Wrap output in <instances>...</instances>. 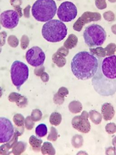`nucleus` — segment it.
Instances as JSON below:
<instances>
[{
  "mask_svg": "<svg viewBox=\"0 0 116 155\" xmlns=\"http://www.w3.org/2000/svg\"><path fill=\"white\" fill-rule=\"evenodd\" d=\"M102 59L91 52H78L71 63L72 72L79 80L84 81L92 78L98 69Z\"/></svg>",
  "mask_w": 116,
  "mask_h": 155,
  "instance_id": "obj_1",
  "label": "nucleus"
},
{
  "mask_svg": "<svg viewBox=\"0 0 116 155\" xmlns=\"http://www.w3.org/2000/svg\"><path fill=\"white\" fill-rule=\"evenodd\" d=\"M67 30L66 25L61 21L52 19L43 26L42 35L49 42H60L67 36Z\"/></svg>",
  "mask_w": 116,
  "mask_h": 155,
  "instance_id": "obj_2",
  "label": "nucleus"
},
{
  "mask_svg": "<svg viewBox=\"0 0 116 155\" xmlns=\"http://www.w3.org/2000/svg\"><path fill=\"white\" fill-rule=\"evenodd\" d=\"M57 8L54 0H37L31 9L32 16L37 21L47 22L53 18Z\"/></svg>",
  "mask_w": 116,
  "mask_h": 155,
  "instance_id": "obj_3",
  "label": "nucleus"
},
{
  "mask_svg": "<svg viewBox=\"0 0 116 155\" xmlns=\"http://www.w3.org/2000/svg\"><path fill=\"white\" fill-rule=\"evenodd\" d=\"M97 72L92 79V87L97 93L103 97H109L114 95L116 92V79L107 78L102 74L101 70V63Z\"/></svg>",
  "mask_w": 116,
  "mask_h": 155,
  "instance_id": "obj_4",
  "label": "nucleus"
},
{
  "mask_svg": "<svg viewBox=\"0 0 116 155\" xmlns=\"http://www.w3.org/2000/svg\"><path fill=\"white\" fill-rule=\"evenodd\" d=\"M85 43L90 48L102 46L107 37L104 29L98 24H92L86 27L83 33Z\"/></svg>",
  "mask_w": 116,
  "mask_h": 155,
  "instance_id": "obj_5",
  "label": "nucleus"
},
{
  "mask_svg": "<svg viewBox=\"0 0 116 155\" xmlns=\"http://www.w3.org/2000/svg\"><path fill=\"white\" fill-rule=\"evenodd\" d=\"M11 76L13 84L18 91H20L21 86L29 77L28 67L23 62L15 61L11 67Z\"/></svg>",
  "mask_w": 116,
  "mask_h": 155,
  "instance_id": "obj_6",
  "label": "nucleus"
},
{
  "mask_svg": "<svg viewBox=\"0 0 116 155\" xmlns=\"http://www.w3.org/2000/svg\"><path fill=\"white\" fill-rule=\"evenodd\" d=\"M78 14L77 7L72 2H64L59 6L57 15L63 22H70L74 20Z\"/></svg>",
  "mask_w": 116,
  "mask_h": 155,
  "instance_id": "obj_7",
  "label": "nucleus"
},
{
  "mask_svg": "<svg viewBox=\"0 0 116 155\" xmlns=\"http://www.w3.org/2000/svg\"><path fill=\"white\" fill-rule=\"evenodd\" d=\"M25 58L30 65L36 68L43 65L45 61V55L41 48L34 46L27 51Z\"/></svg>",
  "mask_w": 116,
  "mask_h": 155,
  "instance_id": "obj_8",
  "label": "nucleus"
},
{
  "mask_svg": "<svg viewBox=\"0 0 116 155\" xmlns=\"http://www.w3.org/2000/svg\"><path fill=\"white\" fill-rule=\"evenodd\" d=\"M101 70L107 78L116 79V56L111 55L102 59Z\"/></svg>",
  "mask_w": 116,
  "mask_h": 155,
  "instance_id": "obj_9",
  "label": "nucleus"
},
{
  "mask_svg": "<svg viewBox=\"0 0 116 155\" xmlns=\"http://www.w3.org/2000/svg\"><path fill=\"white\" fill-rule=\"evenodd\" d=\"M89 113L84 110L81 115L74 117L72 120V127L82 133H88L91 130L89 120Z\"/></svg>",
  "mask_w": 116,
  "mask_h": 155,
  "instance_id": "obj_10",
  "label": "nucleus"
},
{
  "mask_svg": "<svg viewBox=\"0 0 116 155\" xmlns=\"http://www.w3.org/2000/svg\"><path fill=\"white\" fill-rule=\"evenodd\" d=\"M19 18V15L15 11H5L0 15V23L5 28L11 29L17 26Z\"/></svg>",
  "mask_w": 116,
  "mask_h": 155,
  "instance_id": "obj_11",
  "label": "nucleus"
},
{
  "mask_svg": "<svg viewBox=\"0 0 116 155\" xmlns=\"http://www.w3.org/2000/svg\"><path fill=\"white\" fill-rule=\"evenodd\" d=\"M14 134V128L11 122L5 117H0V143L8 142Z\"/></svg>",
  "mask_w": 116,
  "mask_h": 155,
  "instance_id": "obj_12",
  "label": "nucleus"
},
{
  "mask_svg": "<svg viewBox=\"0 0 116 155\" xmlns=\"http://www.w3.org/2000/svg\"><path fill=\"white\" fill-rule=\"evenodd\" d=\"M101 113L103 119L106 121H108L111 120L114 117L115 110L111 104L105 103L102 106Z\"/></svg>",
  "mask_w": 116,
  "mask_h": 155,
  "instance_id": "obj_13",
  "label": "nucleus"
},
{
  "mask_svg": "<svg viewBox=\"0 0 116 155\" xmlns=\"http://www.w3.org/2000/svg\"><path fill=\"white\" fill-rule=\"evenodd\" d=\"M29 143L34 151L35 152H39L41 150L42 143V140L40 139L33 135L29 139Z\"/></svg>",
  "mask_w": 116,
  "mask_h": 155,
  "instance_id": "obj_14",
  "label": "nucleus"
},
{
  "mask_svg": "<svg viewBox=\"0 0 116 155\" xmlns=\"http://www.w3.org/2000/svg\"><path fill=\"white\" fill-rule=\"evenodd\" d=\"M41 151L43 155H53L55 154V150L52 144L49 142H44L41 146Z\"/></svg>",
  "mask_w": 116,
  "mask_h": 155,
  "instance_id": "obj_15",
  "label": "nucleus"
},
{
  "mask_svg": "<svg viewBox=\"0 0 116 155\" xmlns=\"http://www.w3.org/2000/svg\"><path fill=\"white\" fill-rule=\"evenodd\" d=\"M89 117L92 123L96 125L100 124L102 120V114L96 110H91L89 112Z\"/></svg>",
  "mask_w": 116,
  "mask_h": 155,
  "instance_id": "obj_16",
  "label": "nucleus"
},
{
  "mask_svg": "<svg viewBox=\"0 0 116 155\" xmlns=\"http://www.w3.org/2000/svg\"><path fill=\"white\" fill-rule=\"evenodd\" d=\"M26 144L22 141H19L15 143L12 149V152L14 155H20L26 150Z\"/></svg>",
  "mask_w": 116,
  "mask_h": 155,
  "instance_id": "obj_17",
  "label": "nucleus"
},
{
  "mask_svg": "<svg viewBox=\"0 0 116 155\" xmlns=\"http://www.w3.org/2000/svg\"><path fill=\"white\" fill-rule=\"evenodd\" d=\"M69 109L71 112L76 114L81 111L82 110V106L79 101H71L69 104Z\"/></svg>",
  "mask_w": 116,
  "mask_h": 155,
  "instance_id": "obj_18",
  "label": "nucleus"
},
{
  "mask_svg": "<svg viewBox=\"0 0 116 155\" xmlns=\"http://www.w3.org/2000/svg\"><path fill=\"white\" fill-rule=\"evenodd\" d=\"M62 116L59 112H53L50 117V122L51 125L58 126L61 122Z\"/></svg>",
  "mask_w": 116,
  "mask_h": 155,
  "instance_id": "obj_19",
  "label": "nucleus"
},
{
  "mask_svg": "<svg viewBox=\"0 0 116 155\" xmlns=\"http://www.w3.org/2000/svg\"><path fill=\"white\" fill-rule=\"evenodd\" d=\"M52 60L53 63L59 68H62L66 63V60L64 57L60 56L57 53L53 54L52 56Z\"/></svg>",
  "mask_w": 116,
  "mask_h": 155,
  "instance_id": "obj_20",
  "label": "nucleus"
},
{
  "mask_svg": "<svg viewBox=\"0 0 116 155\" xmlns=\"http://www.w3.org/2000/svg\"><path fill=\"white\" fill-rule=\"evenodd\" d=\"M35 134L39 137H45L48 132L47 126L44 124H40L35 128Z\"/></svg>",
  "mask_w": 116,
  "mask_h": 155,
  "instance_id": "obj_21",
  "label": "nucleus"
},
{
  "mask_svg": "<svg viewBox=\"0 0 116 155\" xmlns=\"http://www.w3.org/2000/svg\"><path fill=\"white\" fill-rule=\"evenodd\" d=\"M72 146L75 148H79L83 145V139L82 136L79 135H75L72 137L71 140Z\"/></svg>",
  "mask_w": 116,
  "mask_h": 155,
  "instance_id": "obj_22",
  "label": "nucleus"
},
{
  "mask_svg": "<svg viewBox=\"0 0 116 155\" xmlns=\"http://www.w3.org/2000/svg\"><path fill=\"white\" fill-rule=\"evenodd\" d=\"M14 122L15 126L19 127H23L24 124V117L21 114H16L13 117Z\"/></svg>",
  "mask_w": 116,
  "mask_h": 155,
  "instance_id": "obj_23",
  "label": "nucleus"
},
{
  "mask_svg": "<svg viewBox=\"0 0 116 155\" xmlns=\"http://www.w3.org/2000/svg\"><path fill=\"white\" fill-rule=\"evenodd\" d=\"M7 42L10 47L15 48L19 45V40L14 35H10L7 39Z\"/></svg>",
  "mask_w": 116,
  "mask_h": 155,
  "instance_id": "obj_24",
  "label": "nucleus"
},
{
  "mask_svg": "<svg viewBox=\"0 0 116 155\" xmlns=\"http://www.w3.org/2000/svg\"><path fill=\"white\" fill-rule=\"evenodd\" d=\"M58 137V133L57 130L53 127H51L50 133H49L47 137V139L50 141H55L57 140Z\"/></svg>",
  "mask_w": 116,
  "mask_h": 155,
  "instance_id": "obj_25",
  "label": "nucleus"
},
{
  "mask_svg": "<svg viewBox=\"0 0 116 155\" xmlns=\"http://www.w3.org/2000/svg\"><path fill=\"white\" fill-rule=\"evenodd\" d=\"M42 117L41 111L39 109H34L33 110L31 115V118L34 121H39L40 120Z\"/></svg>",
  "mask_w": 116,
  "mask_h": 155,
  "instance_id": "obj_26",
  "label": "nucleus"
},
{
  "mask_svg": "<svg viewBox=\"0 0 116 155\" xmlns=\"http://www.w3.org/2000/svg\"><path fill=\"white\" fill-rule=\"evenodd\" d=\"M15 103L19 107L23 108L27 106L28 104V100L26 97L21 95L20 98Z\"/></svg>",
  "mask_w": 116,
  "mask_h": 155,
  "instance_id": "obj_27",
  "label": "nucleus"
},
{
  "mask_svg": "<svg viewBox=\"0 0 116 155\" xmlns=\"http://www.w3.org/2000/svg\"><path fill=\"white\" fill-rule=\"evenodd\" d=\"M30 43L29 38L25 35H23L21 39V47L23 50H25L28 48Z\"/></svg>",
  "mask_w": 116,
  "mask_h": 155,
  "instance_id": "obj_28",
  "label": "nucleus"
},
{
  "mask_svg": "<svg viewBox=\"0 0 116 155\" xmlns=\"http://www.w3.org/2000/svg\"><path fill=\"white\" fill-rule=\"evenodd\" d=\"M105 130L109 134H113L116 132V125L114 123H109L105 127Z\"/></svg>",
  "mask_w": 116,
  "mask_h": 155,
  "instance_id": "obj_29",
  "label": "nucleus"
},
{
  "mask_svg": "<svg viewBox=\"0 0 116 155\" xmlns=\"http://www.w3.org/2000/svg\"><path fill=\"white\" fill-rule=\"evenodd\" d=\"M34 121L32 120L31 117H27L24 120L25 128L28 130H31L34 127Z\"/></svg>",
  "mask_w": 116,
  "mask_h": 155,
  "instance_id": "obj_30",
  "label": "nucleus"
},
{
  "mask_svg": "<svg viewBox=\"0 0 116 155\" xmlns=\"http://www.w3.org/2000/svg\"><path fill=\"white\" fill-rule=\"evenodd\" d=\"M21 95L16 92H12L9 95L8 100L11 102H16L21 97Z\"/></svg>",
  "mask_w": 116,
  "mask_h": 155,
  "instance_id": "obj_31",
  "label": "nucleus"
},
{
  "mask_svg": "<svg viewBox=\"0 0 116 155\" xmlns=\"http://www.w3.org/2000/svg\"><path fill=\"white\" fill-rule=\"evenodd\" d=\"M72 35H71L68 39L64 43V47L67 49H72L76 45L74 42H72Z\"/></svg>",
  "mask_w": 116,
  "mask_h": 155,
  "instance_id": "obj_32",
  "label": "nucleus"
},
{
  "mask_svg": "<svg viewBox=\"0 0 116 155\" xmlns=\"http://www.w3.org/2000/svg\"><path fill=\"white\" fill-rule=\"evenodd\" d=\"M53 102L57 105H62L64 101V98L63 97L59 95L58 93H56L54 95L53 98Z\"/></svg>",
  "mask_w": 116,
  "mask_h": 155,
  "instance_id": "obj_33",
  "label": "nucleus"
},
{
  "mask_svg": "<svg viewBox=\"0 0 116 155\" xmlns=\"http://www.w3.org/2000/svg\"><path fill=\"white\" fill-rule=\"evenodd\" d=\"M10 149L8 147L6 143L0 147V155H9L11 152L10 151Z\"/></svg>",
  "mask_w": 116,
  "mask_h": 155,
  "instance_id": "obj_34",
  "label": "nucleus"
},
{
  "mask_svg": "<svg viewBox=\"0 0 116 155\" xmlns=\"http://www.w3.org/2000/svg\"><path fill=\"white\" fill-rule=\"evenodd\" d=\"M6 37L7 33L5 31L0 32V47H3L5 44Z\"/></svg>",
  "mask_w": 116,
  "mask_h": 155,
  "instance_id": "obj_35",
  "label": "nucleus"
},
{
  "mask_svg": "<svg viewBox=\"0 0 116 155\" xmlns=\"http://www.w3.org/2000/svg\"><path fill=\"white\" fill-rule=\"evenodd\" d=\"M57 93L63 97H65L69 94V91L64 87H61L59 89Z\"/></svg>",
  "mask_w": 116,
  "mask_h": 155,
  "instance_id": "obj_36",
  "label": "nucleus"
},
{
  "mask_svg": "<svg viewBox=\"0 0 116 155\" xmlns=\"http://www.w3.org/2000/svg\"><path fill=\"white\" fill-rule=\"evenodd\" d=\"M57 54L60 55V56H62V57H66L68 55V53H69V51L68 50L66 49V48H63V47H62V48H60L58 51L56 52Z\"/></svg>",
  "mask_w": 116,
  "mask_h": 155,
  "instance_id": "obj_37",
  "label": "nucleus"
},
{
  "mask_svg": "<svg viewBox=\"0 0 116 155\" xmlns=\"http://www.w3.org/2000/svg\"><path fill=\"white\" fill-rule=\"evenodd\" d=\"M45 70L44 67L43 65L36 67L34 71V73L35 75L37 76H40L41 74L44 72Z\"/></svg>",
  "mask_w": 116,
  "mask_h": 155,
  "instance_id": "obj_38",
  "label": "nucleus"
},
{
  "mask_svg": "<svg viewBox=\"0 0 116 155\" xmlns=\"http://www.w3.org/2000/svg\"><path fill=\"white\" fill-rule=\"evenodd\" d=\"M106 155H116V148L110 147L106 149Z\"/></svg>",
  "mask_w": 116,
  "mask_h": 155,
  "instance_id": "obj_39",
  "label": "nucleus"
},
{
  "mask_svg": "<svg viewBox=\"0 0 116 155\" xmlns=\"http://www.w3.org/2000/svg\"><path fill=\"white\" fill-rule=\"evenodd\" d=\"M31 7L30 5H28L27 7L24 8L23 10V15L24 18H29L30 16V9Z\"/></svg>",
  "mask_w": 116,
  "mask_h": 155,
  "instance_id": "obj_40",
  "label": "nucleus"
},
{
  "mask_svg": "<svg viewBox=\"0 0 116 155\" xmlns=\"http://www.w3.org/2000/svg\"><path fill=\"white\" fill-rule=\"evenodd\" d=\"M10 3L13 7L21 6L22 4V0H10Z\"/></svg>",
  "mask_w": 116,
  "mask_h": 155,
  "instance_id": "obj_41",
  "label": "nucleus"
},
{
  "mask_svg": "<svg viewBox=\"0 0 116 155\" xmlns=\"http://www.w3.org/2000/svg\"><path fill=\"white\" fill-rule=\"evenodd\" d=\"M40 77L41 79V80L42 81L44 82H48V81H49V79H50L48 73L45 72H43V73L41 74Z\"/></svg>",
  "mask_w": 116,
  "mask_h": 155,
  "instance_id": "obj_42",
  "label": "nucleus"
},
{
  "mask_svg": "<svg viewBox=\"0 0 116 155\" xmlns=\"http://www.w3.org/2000/svg\"><path fill=\"white\" fill-rule=\"evenodd\" d=\"M13 8L14 10L15 11L17 12V14L19 15V18H21L23 15L22 12V9L21 7L20 6H16V7H14Z\"/></svg>",
  "mask_w": 116,
  "mask_h": 155,
  "instance_id": "obj_43",
  "label": "nucleus"
},
{
  "mask_svg": "<svg viewBox=\"0 0 116 155\" xmlns=\"http://www.w3.org/2000/svg\"><path fill=\"white\" fill-rule=\"evenodd\" d=\"M112 143L113 146L116 148V136L113 138L112 140Z\"/></svg>",
  "mask_w": 116,
  "mask_h": 155,
  "instance_id": "obj_44",
  "label": "nucleus"
},
{
  "mask_svg": "<svg viewBox=\"0 0 116 155\" xmlns=\"http://www.w3.org/2000/svg\"><path fill=\"white\" fill-rule=\"evenodd\" d=\"M87 155L88 154V153H86V152H85V151H84L83 152V151H79V153H77V155Z\"/></svg>",
  "mask_w": 116,
  "mask_h": 155,
  "instance_id": "obj_45",
  "label": "nucleus"
},
{
  "mask_svg": "<svg viewBox=\"0 0 116 155\" xmlns=\"http://www.w3.org/2000/svg\"><path fill=\"white\" fill-rule=\"evenodd\" d=\"M2 88L0 87V98L2 97Z\"/></svg>",
  "mask_w": 116,
  "mask_h": 155,
  "instance_id": "obj_46",
  "label": "nucleus"
},
{
  "mask_svg": "<svg viewBox=\"0 0 116 155\" xmlns=\"http://www.w3.org/2000/svg\"><path fill=\"white\" fill-rule=\"evenodd\" d=\"M2 48H1V47H0V53H1V51H2Z\"/></svg>",
  "mask_w": 116,
  "mask_h": 155,
  "instance_id": "obj_47",
  "label": "nucleus"
},
{
  "mask_svg": "<svg viewBox=\"0 0 116 155\" xmlns=\"http://www.w3.org/2000/svg\"><path fill=\"white\" fill-rule=\"evenodd\" d=\"M0 24H1V23H0ZM1 29V25H0V29Z\"/></svg>",
  "mask_w": 116,
  "mask_h": 155,
  "instance_id": "obj_48",
  "label": "nucleus"
}]
</instances>
